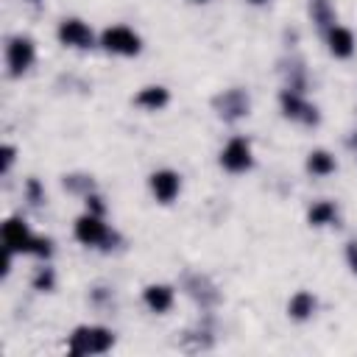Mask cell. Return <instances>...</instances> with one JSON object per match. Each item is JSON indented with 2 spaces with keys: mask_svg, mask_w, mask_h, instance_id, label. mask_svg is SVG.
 Instances as JSON below:
<instances>
[{
  "mask_svg": "<svg viewBox=\"0 0 357 357\" xmlns=\"http://www.w3.org/2000/svg\"><path fill=\"white\" fill-rule=\"evenodd\" d=\"M282 109H284V114L293 117V120H304V123H315V120H318L315 109L301 98L298 89H284V92H282Z\"/></svg>",
  "mask_w": 357,
  "mask_h": 357,
  "instance_id": "7",
  "label": "cell"
},
{
  "mask_svg": "<svg viewBox=\"0 0 357 357\" xmlns=\"http://www.w3.org/2000/svg\"><path fill=\"white\" fill-rule=\"evenodd\" d=\"M307 167H310V173H315V176H329V173L335 170V159H332L326 151H312L310 159H307Z\"/></svg>",
  "mask_w": 357,
  "mask_h": 357,
  "instance_id": "15",
  "label": "cell"
},
{
  "mask_svg": "<svg viewBox=\"0 0 357 357\" xmlns=\"http://www.w3.org/2000/svg\"><path fill=\"white\" fill-rule=\"evenodd\" d=\"M310 11H312V17L318 20V25H329V22H332V8H329L326 0H312V3H310Z\"/></svg>",
  "mask_w": 357,
  "mask_h": 357,
  "instance_id": "17",
  "label": "cell"
},
{
  "mask_svg": "<svg viewBox=\"0 0 357 357\" xmlns=\"http://www.w3.org/2000/svg\"><path fill=\"white\" fill-rule=\"evenodd\" d=\"M114 343V335L103 326H78L70 337V354H103Z\"/></svg>",
  "mask_w": 357,
  "mask_h": 357,
  "instance_id": "1",
  "label": "cell"
},
{
  "mask_svg": "<svg viewBox=\"0 0 357 357\" xmlns=\"http://www.w3.org/2000/svg\"><path fill=\"white\" fill-rule=\"evenodd\" d=\"M59 39L70 47H89L92 45V31L81 20H64L59 28Z\"/></svg>",
  "mask_w": 357,
  "mask_h": 357,
  "instance_id": "9",
  "label": "cell"
},
{
  "mask_svg": "<svg viewBox=\"0 0 357 357\" xmlns=\"http://www.w3.org/2000/svg\"><path fill=\"white\" fill-rule=\"evenodd\" d=\"M134 100H137V106L156 112V109H162V106L167 103V89H165V86H145Z\"/></svg>",
  "mask_w": 357,
  "mask_h": 357,
  "instance_id": "13",
  "label": "cell"
},
{
  "mask_svg": "<svg viewBox=\"0 0 357 357\" xmlns=\"http://www.w3.org/2000/svg\"><path fill=\"white\" fill-rule=\"evenodd\" d=\"M220 165H223L226 170H231V173L248 170V167H251V145H248V139H243V137L229 139V145H226L223 153H220Z\"/></svg>",
  "mask_w": 357,
  "mask_h": 357,
  "instance_id": "3",
  "label": "cell"
},
{
  "mask_svg": "<svg viewBox=\"0 0 357 357\" xmlns=\"http://www.w3.org/2000/svg\"><path fill=\"white\" fill-rule=\"evenodd\" d=\"M145 304L153 310V312H167L170 304H173V290L167 284H148L145 293H142Z\"/></svg>",
  "mask_w": 357,
  "mask_h": 357,
  "instance_id": "10",
  "label": "cell"
},
{
  "mask_svg": "<svg viewBox=\"0 0 357 357\" xmlns=\"http://www.w3.org/2000/svg\"><path fill=\"white\" fill-rule=\"evenodd\" d=\"M33 240H36V237L28 231L25 220L8 218V220L3 223V245H6L8 251H31V248H33Z\"/></svg>",
  "mask_w": 357,
  "mask_h": 357,
  "instance_id": "5",
  "label": "cell"
},
{
  "mask_svg": "<svg viewBox=\"0 0 357 357\" xmlns=\"http://www.w3.org/2000/svg\"><path fill=\"white\" fill-rule=\"evenodd\" d=\"M251 3H265V0H251Z\"/></svg>",
  "mask_w": 357,
  "mask_h": 357,
  "instance_id": "22",
  "label": "cell"
},
{
  "mask_svg": "<svg viewBox=\"0 0 357 357\" xmlns=\"http://www.w3.org/2000/svg\"><path fill=\"white\" fill-rule=\"evenodd\" d=\"M11 162H14V148H11V145H6V148H3V170H8V167H11Z\"/></svg>",
  "mask_w": 357,
  "mask_h": 357,
  "instance_id": "20",
  "label": "cell"
},
{
  "mask_svg": "<svg viewBox=\"0 0 357 357\" xmlns=\"http://www.w3.org/2000/svg\"><path fill=\"white\" fill-rule=\"evenodd\" d=\"M33 287H36V290H50V287H53V271H50V268H42V271L36 273V279H33Z\"/></svg>",
  "mask_w": 357,
  "mask_h": 357,
  "instance_id": "18",
  "label": "cell"
},
{
  "mask_svg": "<svg viewBox=\"0 0 357 357\" xmlns=\"http://www.w3.org/2000/svg\"><path fill=\"white\" fill-rule=\"evenodd\" d=\"M75 237H78L84 245H100V243L109 240V229H106V223L100 220V215L86 212V215H81V218L75 220Z\"/></svg>",
  "mask_w": 357,
  "mask_h": 357,
  "instance_id": "4",
  "label": "cell"
},
{
  "mask_svg": "<svg viewBox=\"0 0 357 357\" xmlns=\"http://www.w3.org/2000/svg\"><path fill=\"white\" fill-rule=\"evenodd\" d=\"M178 187H181V181H178V173H173V170H156L151 176V190H153L156 201H162V204H170L178 195Z\"/></svg>",
  "mask_w": 357,
  "mask_h": 357,
  "instance_id": "8",
  "label": "cell"
},
{
  "mask_svg": "<svg viewBox=\"0 0 357 357\" xmlns=\"http://www.w3.org/2000/svg\"><path fill=\"white\" fill-rule=\"evenodd\" d=\"M346 257H349V265H351V268H354V273H357V243H349Z\"/></svg>",
  "mask_w": 357,
  "mask_h": 357,
  "instance_id": "19",
  "label": "cell"
},
{
  "mask_svg": "<svg viewBox=\"0 0 357 357\" xmlns=\"http://www.w3.org/2000/svg\"><path fill=\"white\" fill-rule=\"evenodd\" d=\"M28 192H31V198H33V204H36V201H39V184H36L33 178L28 181Z\"/></svg>",
  "mask_w": 357,
  "mask_h": 357,
  "instance_id": "21",
  "label": "cell"
},
{
  "mask_svg": "<svg viewBox=\"0 0 357 357\" xmlns=\"http://www.w3.org/2000/svg\"><path fill=\"white\" fill-rule=\"evenodd\" d=\"M218 103H220V114H226V117H240V114H245V109H248V98L240 92V89H231V92H226L223 98H218Z\"/></svg>",
  "mask_w": 357,
  "mask_h": 357,
  "instance_id": "12",
  "label": "cell"
},
{
  "mask_svg": "<svg viewBox=\"0 0 357 357\" xmlns=\"http://www.w3.org/2000/svg\"><path fill=\"white\" fill-rule=\"evenodd\" d=\"M103 47L112 50V53H123V56H134L139 53V36L126 28V25H114V28H106L103 31Z\"/></svg>",
  "mask_w": 357,
  "mask_h": 357,
  "instance_id": "2",
  "label": "cell"
},
{
  "mask_svg": "<svg viewBox=\"0 0 357 357\" xmlns=\"http://www.w3.org/2000/svg\"><path fill=\"white\" fill-rule=\"evenodd\" d=\"M290 315L296 318V321H304V318H310L312 315V310H315V298H312V293H307V290H298L293 298H290Z\"/></svg>",
  "mask_w": 357,
  "mask_h": 357,
  "instance_id": "14",
  "label": "cell"
},
{
  "mask_svg": "<svg viewBox=\"0 0 357 357\" xmlns=\"http://www.w3.org/2000/svg\"><path fill=\"white\" fill-rule=\"evenodd\" d=\"M6 59H8V67H11L14 75L25 73V70L33 64V42H31L28 36H17V39H11Z\"/></svg>",
  "mask_w": 357,
  "mask_h": 357,
  "instance_id": "6",
  "label": "cell"
},
{
  "mask_svg": "<svg viewBox=\"0 0 357 357\" xmlns=\"http://www.w3.org/2000/svg\"><path fill=\"white\" fill-rule=\"evenodd\" d=\"M329 50H332L335 56H340V59L351 56V50H354V36H351V31L343 28V25H332V28H329Z\"/></svg>",
  "mask_w": 357,
  "mask_h": 357,
  "instance_id": "11",
  "label": "cell"
},
{
  "mask_svg": "<svg viewBox=\"0 0 357 357\" xmlns=\"http://www.w3.org/2000/svg\"><path fill=\"white\" fill-rule=\"evenodd\" d=\"M332 220H335V204H329V201L312 204V209H310V223L312 226H326Z\"/></svg>",
  "mask_w": 357,
  "mask_h": 357,
  "instance_id": "16",
  "label": "cell"
}]
</instances>
